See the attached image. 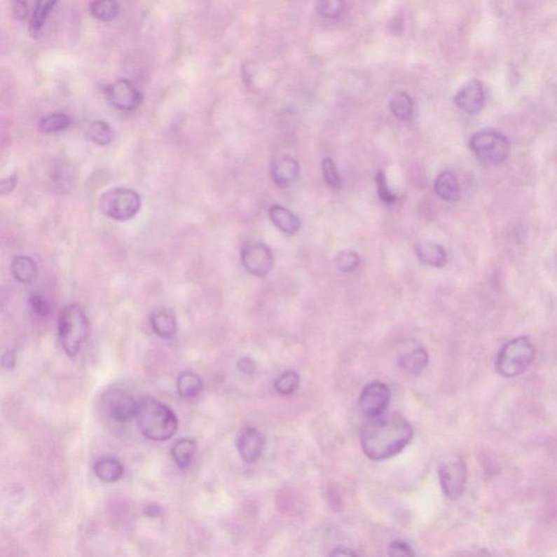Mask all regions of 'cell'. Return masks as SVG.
<instances>
[{
  "instance_id": "cell-14",
  "label": "cell",
  "mask_w": 557,
  "mask_h": 557,
  "mask_svg": "<svg viewBox=\"0 0 557 557\" xmlns=\"http://www.w3.org/2000/svg\"><path fill=\"white\" fill-rule=\"evenodd\" d=\"M301 167L294 158L290 156L281 157L275 160L271 168V178L277 186L287 188L300 177Z\"/></svg>"
},
{
  "instance_id": "cell-21",
  "label": "cell",
  "mask_w": 557,
  "mask_h": 557,
  "mask_svg": "<svg viewBox=\"0 0 557 557\" xmlns=\"http://www.w3.org/2000/svg\"><path fill=\"white\" fill-rule=\"evenodd\" d=\"M428 362V353L424 348L411 350L401 355L399 360V366L411 375H419L427 367Z\"/></svg>"
},
{
  "instance_id": "cell-7",
  "label": "cell",
  "mask_w": 557,
  "mask_h": 557,
  "mask_svg": "<svg viewBox=\"0 0 557 557\" xmlns=\"http://www.w3.org/2000/svg\"><path fill=\"white\" fill-rule=\"evenodd\" d=\"M441 488L443 493L451 500L460 497L465 489L467 469L465 462L460 458H453L443 462L439 468Z\"/></svg>"
},
{
  "instance_id": "cell-15",
  "label": "cell",
  "mask_w": 557,
  "mask_h": 557,
  "mask_svg": "<svg viewBox=\"0 0 557 557\" xmlns=\"http://www.w3.org/2000/svg\"><path fill=\"white\" fill-rule=\"evenodd\" d=\"M415 253L421 263L431 267L442 268L448 263V255L444 247L432 242H418L415 245Z\"/></svg>"
},
{
  "instance_id": "cell-8",
  "label": "cell",
  "mask_w": 557,
  "mask_h": 557,
  "mask_svg": "<svg viewBox=\"0 0 557 557\" xmlns=\"http://www.w3.org/2000/svg\"><path fill=\"white\" fill-rule=\"evenodd\" d=\"M391 391L383 383H371L364 387L359 397V408L367 418L383 416L389 406Z\"/></svg>"
},
{
  "instance_id": "cell-13",
  "label": "cell",
  "mask_w": 557,
  "mask_h": 557,
  "mask_svg": "<svg viewBox=\"0 0 557 557\" xmlns=\"http://www.w3.org/2000/svg\"><path fill=\"white\" fill-rule=\"evenodd\" d=\"M266 439L263 433L254 427H246L238 438V451L244 462L253 464L263 455Z\"/></svg>"
},
{
  "instance_id": "cell-41",
  "label": "cell",
  "mask_w": 557,
  "mask_h": 557,
  "mask_svg": "<svg viewBox=\"0 0 557 557\" xmlns=\"http://www.w3.org/2000/svg\"><path fill=\"white\" fill-rule=\"evenodd\" d=\"M331 555L332 556H334V555H348V556H354V555H357V554H356V553L354 552V551H350V549L344 548L343 550V548H341V549H336V550H334L333 552L331 553Z\"/></svg>"
},
{
  "instance_id": "cell-28",
  "label": "cell",
  "mask_w": 557,
  "mask_h": 557,
  "mask_svg": "<svg viewBox=\"0 0 557 557\" xmlns=\"http://www.w3.org/2000/svg\"><path fill=\"white\" fill-rule=\"evenodd\" d=\"M71 122L72 120L66 114H51L39 121V130L44 133H56L68 129Z\"/></svg>"
},
{
  "instance_id": "cell-35",
  "label": "cell",
  "mask_w": 557,
  "mask_h": 557,
  "mask_svg": "<svg viewBox=\"0 0 557 557\" xmlns=\"http://www.w3.org/2000/svg\"><path fill=\"white\" fill-rule=\"evenodd\" d=\"M29 305L32 307L33 312L41 317H46L50 312L48 302L43 298L42 295L32 294L29 298Z\"/></svg>"
},
{
  "instance_id": "cell-40",
  "label": "cell",
  "mask_w": 557,
  "mask_h": 557,
  "mask_svg": "<svg viewBox=\"0 0 557 557\" xmlns=\"http://www.w3.org/2000/svg\"><path fill=\"white\" fill-rule=\"evenodd\" d=\"M13 8H15V15L20 19H25L27 15V13H29L27 5L25 0H15V7Z\"/></svg>"
},
{
  "instance_id": "cell-42",
  "label": "cell",
  "mask_w": 557,
  "mask_h": 557,
  "mask_svg": "<svg viewBox=\"0 0 557 557\" xmlns=\"http://www.w3.org/2000/svg\"><path fill=\"white\" fill-rule=\"evenodd\" d=\"M158 507H149V511H146V514L149 516H157L158 515Z\"/></svg>"
},
{
  "instance_id": "cell-39",
  "label": "cell",
  "mask_w": 557,
  "mask_h": 557,
  "mask_svg": "<svg viewBox=\"0 0 557 557\" xmlns=\"http://www.w3.org/2000/svg\"><path fill=\"white\" fill-rule=\"evenodd\" d=\"M15 360H17V356H15V350H8L7 353L3 356L1 364L5 369H13L15 366Z\"/></svg>"
},
{
  "instance_id": "cell-37",
  "label": "cell",
  "mask_w": 557,
  "mask_h": 557,
  "mask_svg": "<svg viewBox=\"0 0 557 557\" xmlns=\"http://www.w3.org/2000/svg\"><path fill=\"white\" fill-rule=\"evenodd\" d=\"M238 368H239L240 371L244 373V375L252 376L255 373L256 364L252 358L242 357L241 359L238 362Z\"/></svg>"
},
{
  "instance_id": "cell-22",
  "label": "cell",
  "mask_w": 557,
  "mask_h": 557,
  "mask_svg": "<svg viewBox=\"0 0 557 557\" xmlns=\"http://www.w3.org/2000/svg\"><path fill=\"white\" fill-rule=\"evenodd\" d=\"M196 450H198L196 441L193 439H182L175 443L171 452H172V458L175 464L184 469L191 465Z\"/></svg>"
},
{
  "instance_id": "cell-25",
  "label": "cell",
  "mask_w": 557,
  "mask_h": 557,
  "mask_svg": "<svg viewBox=\"0 0 557 557\" xmlns=\"http://www.w3.org/2000/svg\"><path fill=\"white\" fill-rule=\"evenodd\" d=\"M90 13L95 19L108 22L117 18L119 5L117 0H92L90 4Z\"/></svg>"
},
{
  "instance_id": "cell-5",
  "label": "cell",
  "mask_w": 557,
  "mask_h": 557,
  "mask_svg": "<svg viewBox=\"0 0 557 557\" xmlns=\"http://www.w3.org/2000/svg\"><path fill=\"white\" fill-rule=\"evenodd\" d=\"M472 153L482 163L495 166L503 163L511 155V142L501 132L482 130L472 135L469 141Z\"/></svg>"
},
{
  "instance_id": "cell-6",
  "label": "cell",
  "mask_w": 557,
  "mask_h": 557,
  "mask_svg": "<svg viewBox=\"0 0 557 557\" xmlns=\"http://www.w3.org/2000/svg\"><path fill=\"white\" fill-rule=\"evenodd\" d=\"M141 207V196L131 188H111L99 198V209L102 214L116 221L125 222L133 219Z\"/></svg>"
},
{
  "instance_id": "cell-3",
  "label": "cell",
  "mask_w": 557,
  "mask_h": 557,
  "mask_svg": "<svg viewBox=\"0 0 557 557\" xmlns=\"http://www.w3.org/2000/svg\"><path fill=\"white\" fill-rule=\"evenodd\" d=\"M90 334V322L84 309L78 304L64 307L59 319V338L64 353L74 357Z\"/></svg>"
},
{
  "instance_id": "cell-10",
  "label": "cell",
  "mask_w": 557,
  "mask_h": 557,
  "mask_svg": "<svg viewBox=\"0 0 557 557\" xmlns=\"http://www.w3.org/2000/svg\"><path fill=\"white\" fill-rule=\"evenodd\" d=\"M105 95L114 107L123 111L137 109L142 104L141 92L125 78L106 86Z\"/></svg>"
},
{
  "instance_id": "cell-29",
  "label": "cell",
  "mask_w": 557,
  "mask_h": 557,
  "mask_svg": "<svg viewBox=\"0 0 557 557\" xmlns=\"http://www.w3.org/2000/svg\"><path fill=\"white\" fill-rule=\"evenodd\" d=\"M345 8L344 0H318L317 3V13L324 19H338L343 15Z\"/></svg>"
},
{
  "instance_id": "cell-11",
  "label": "cell",
  "mask_w": 557,
  "mask_h": 557,
  "mask_svg": "<svg viewBox=\"0 0 557 557\" xmlns=\"http://www.w3.org/2000/svg\"><path fill=\"white\" fill-rule=\"evenodd\" d=\"M139 403L125 392L112 391L105 397V406L110 418L118 422H127L135 417Z\"/></svg>"
},
{
  "instance_id": "cell-4",
  "label": "cell",
  "mask_w": 557,
  "mask_h": 557,
  "mask_svg": "<svg viewBox=\"0 0 557 557\" xmlns=\"http://www.w3.org/2000/svg\"><path fill=\"white\" fill-rule=\"evenodd\" d=\"M535 350L527 336L514 338L500 350L497 358V373L505 378L523 375L535 359Z\"/></svg>"
},
{
  "instance_id": "cell-32",
  "label": "cell",
  "mask_w": 557,
  "mask_h": 557,
  "mask_svg": "<svg viewBox=\"0 0 557 557\" xmlns=\"http://www.w3.org/2000/svg\"><path fill=\"white\" fill-rule=\"evenodd\" d=\"M322 174H324V181L330 188L334 190L341 188L342 182L340 174H338V169H336V163L331 158H324L322 163Z\"/></svg>"
},
{
  "instance_id": "cell-12",
  "label": "cell",
  "mask_w": 557,
  "mask_h": 557,
  "mask_svg": "<svg viewBox=\"0 0 557 557\" xmlns=\"http://www.w3.org/2000/svg\"><path fill=\"white\" fill-rule=\"evenodd\" d=\"M455 105L462 111L469 115L479 114L486 104V92L483 85L478 80H472L466 85L462 86L455 97Z\"/></svg>"
},
{
  "instance_id": "cell-31",
  "label": "cell",
  "mask_w": 557,
  "mask_h": 557,
  "mask_svg": "<svg viewBox=\"0 0 557 557\" xmlns=\"http://www.w3.org/2000/svg\"><path fill=\"white\" fill-rule=\"evenodd\" d=\"M360 265V257L356 252L345 249L336 255V266L343 273L355 271Z\"/></svg>"
},
{
  "instance_id": "cell-38",
  "label": "cell",
  "mask_w": 557,
  "mask_h": 557,
  "mask_svg": "<svg viewBox=\"0 0 557 557\" xmlns=\"http://www.w3.org/2000/svg\"><path fill=\"white\" fill-rule=\"evenodd\" d=\"M17 185V175H10L9 178L4 179L0 184V193L1 195H7L11 193V191L15 188Z\"/></svg>"
},
{
  "instance_id": "cell-1",
  "label": "cell",
  "mask_w": 557,
  "mask_h": 557,
  "mask_svg": "<svg viewBox=\"0 0 557 557\" xmlns=\"http://www.w3.org/2000/svg\"><path fill=\"white\" fill-rule=\"evenodd\" d=\"M413 438V428L399 414L368 418L360 431V444L366 455L373 460L393 458L406 448Z\"/></svg>"
},
{
  "instance_id": "cell-36",
  "label": "cell",
  "mask_w": 557,
  "mask_h": 557,
  "mask_svg": "<svg viewBox=\"0 0 557 557\" xmlns=\"http://www.w3.org/2000/svg\"><path fill=\"white\" fill-rule=\"evenodd\" d=\"M415 553L411 546L403 541H393L389 546V555L391 556H413Z\"/></svg>"
},
{
  "instance_id": "cell-30",
  "label": "cell",
  "mask_w": 557,
  "mask_h": 557,
  "mask_svg": "<svg viewBox=\"0 0 557 557\" xmlns=\"http://www.w3.org/2000/svg\"><path fill=\"white\" fill-rule=\"evenodd\" d=\"M300 387V376L294 371H285L275 380V389L279 394L291 395Z\"/></svg>"
},
{
  "instance_id": "cell-34",
  "label": "cell",
  "mask_w": 557,
  "mask_h": 557,
  "mask_svg": "<svg viewBox=\"0 0 557 557\" xmlns=\"http://www.w3.org/2000/svg\"><path fill=\"white\" fill-rule=\"evenodd\" d=\"M376 182H377L378 195H379L380 200L387 205L394 204L397 202V195L394 193H392V191L390 190L387 182V177H385L383 171L378 172L377 177H376Z\"/></svg>"
},
{
  "instance_id": "cell-18",
  "label": "cell",
  "mask_w": 557,
  "mask_h": 557,
  "mask_svg": "<svg viewBox=\"0 0 557 557\" xmlns=\"http://www.w3.org/2000/svg\"><path fill=\"white\" fill-rule=\"evenodd\" d=\"M11 273L18 282L31 284L39 277V268L29 256H17L11 263Z\"/></svg>"
},
{
  "instance_id": "cell-33",
  "label": "cell",
  "mask_w": 557,
  "mask_h": 557,
  "mask_svg": "<svg viewBox=\"0 0 557 557\" xmlns=\"http://www.w3.org/2000/svg\"><path fill=\"white\" fill-rule=\"evenodd\" d=\"M51 180L54 181L59 188H64L67 185H70L72 180H74V174H72V169L68 163H59L56 167L53 168V174H51Z\"/></svg>"
},
{
  "instance_id": "cell-24",
  "label": "cell",
  "mask_w": 557,
  "mask_h": 557,
  "mask_svg": "<svg viewBox=\"0 0 557 557\" xmlns=\"http://www.w3.org/2000/svg\"><path fill=\"white\" fill-rule=\"evenodd\" d=\"M59 0H36L32 18L29 21V31L32 35H37L44 27L51 10L58 4Z\"/></svg>"
},
{
  "instance_id": "cell-19",
  "label": "cell",
  "mask_w": 557,
  "mask_h": 557,
  "mask_svg": "<svg viewBox=\"0 0 557 557\" xmlns=\"http://www.w3.org/2000/svg\"><path fill=\"white\" fill-rule=\"evenodd\" d=\"M94 472H95L98 479L104 482H108V483H112V482L119 481L123 477L125 468H123L119 460H115V458H106L96 462L95 466H94Z\"/></svg>"
},
{
  "instance_id": "cell-26",
  "label": "cell",
  "mask_w": 557,
  "mask_h": 557,
  "mask_svg": "<svg viewBox=\"0 0 557 557\" xmlns=\"http://www.w3.org/2000/svg\"><path fill=\"white\" fill-rule=\"evenodd\" d=\"M179 394L185 399L196 397L202 390V381L198 375L193 373H183L179 376L177 383Z\"/></svg>"
},
{
  "instance_id": "cell-27",
  "label": "cell",
  "mask_w": 557,
  "mask_h": 557,
  "mask_svg": "<svg viewBox=\"0 0 557 557\" xmlns=\"http://www.w3.org/2000/svg\"><path fill=\"white\" fill-rule=\"evenodd\" d=\"M88 137L92 143L97 144L99 146H106L114 139V132L107 122L94 121L88 127Z\"/></svg>"
},
{
  "instance_id": "cell-9",
  "label": "cell",
  "mask_w": 557,
  "mask_h": 557,
  "mask_svg": "<svg viewBox=\"0 0 557 557\" xmlns=\"http://www.w3.org/2000/svg\"><path fill=\"white\" fill-rule=\"evenodd\" d=\"M242 263L246 270L258 277H263L273 267V255L265 244H249L242 249Z\"/></svg>"
},
{
  "instance_id": "cell-20",
  "label": "cell",
  "mask_w": 557,
  "mask_h": 557,
  "mask_svg": "<svg viewBox=\"0 0 557 557\" xmlns=\"http://www.w3.org/2000/svg\"><path fill=\"white\" fill-rule=\"evenodd\" d=\"M151 324L155 333L165 340L173 338L178 328L174 316L167 310L153 312L151 317Z\"/></svg>"
},
{
  "instance_id": "cell-23",
  "label": "cell",
  "mask_w": 557,
  "mask_h": 557,
  "mask_svg": "<svg viewBox=\"0 0 557 557\" xmlns=\"http://www.w3.org/2000/svg\"><path fill=\"white\" fill-rule=\"evenodd\" d=\"M390 110L397 119L409 121L414 114V102L407 92H397L390 102Z\"/></svg>"
},
{
  "instance_id": "cell-16",
  "label": "cell",
  "mask_w": 557,
  "mask_h": 557,
  "mask_svg": "<svg viewBox=\"0 0 557 557\" xmlns=\"http://www.w3.org/2000/svg\"><path fill=\"white\" fill-rule=\"evenodd\" d=\"M434 192L446 202H458L462 196V190L458 177L452 171H443L434 182Z\"/></svg>"
},
{
  "instance_id": "cell-2",
  "label": "cell",
  "mask_w": 557,
  "mask_h": 557,
  "mask_svg": "<svg viewBox=\"0 0 557 557\" xmlns=\"http://www.w3.org/2000/svg\"><path fill=\"white\" fill-rule=\"evenodd\" d=\"M135 418L142 434L151 441L169 440L178 430V418L174 411L151 397H144L139 401Z\"/></svg>"
},
{
  "instance_id": "cell-17",
  "label": "cell",
  "mask_w": 557,
  "mask_h": 557,
  "mask_svg": "<svg viewBox=\"0 0 557 557\" xmlns=\"http://www.w3.org/2000/svg\"><path fill=\"white\" fill-rule=\"evenodd\" d=\"M269 216L277 229H280L289 235H293L300 230V218L280 205L271 206L269 209Z\"/></svg>"
}]
</instances>
